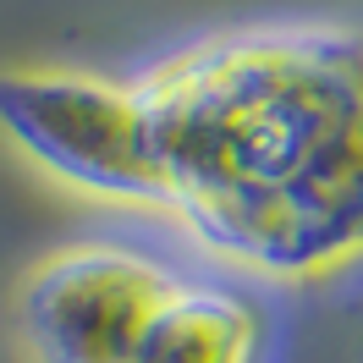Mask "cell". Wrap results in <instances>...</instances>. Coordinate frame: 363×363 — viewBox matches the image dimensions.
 <instances>
[{"label": "cell", "instance_id": "3957f363", "mask_svg": "<svg viewBox=\"0 0 363 363\" xmlns=\"http://www.w3.org/2000/svg\"><path fill=\"white\" fill-rule=\"evenodd\" d=\"M264 319L242 292L204 275H182L177 292L160 303L133 363H259Z\"/></svg>", "mask_w": 363, "mask_h": 363}, {"label": "cell", "instance_id": "7a4b0ae2", "mask_svg": "<svg viewBox=\"0 0 363 363\" xmlns=\"http://www.w3.org/2000/svg\"><path fill=\"white\" fill-rule=\"evenodd\" d=\"M182 275V264L127 242H83L50 259L23 292L28 352L39 363H133Z\"/></svg>", "mask_w": 363, "mask_h": 363}, {"label": "cell", "instance_id": "6da1fadb", "mask_svg": "<svg viewBox=\"0 0 363 363\" xmlns=\"http://www.w3.org/2000/svg\"><path fill=\"white\" fill-rule=\"evenodd\" d=\"M0 121L67 182L165 209L259 275L363 259V28L231 33L138 77H0Z\"/></svg>", "mask_w": 363, "mask_h": 363}]
</instances>
